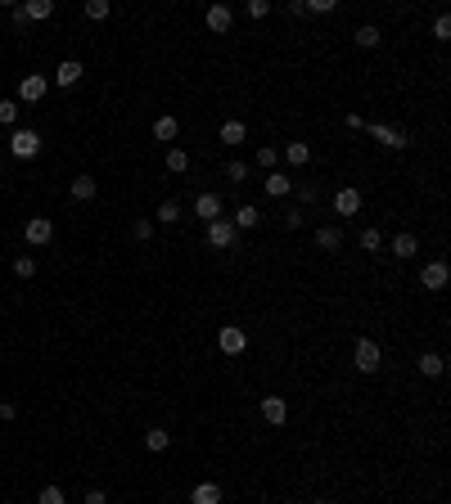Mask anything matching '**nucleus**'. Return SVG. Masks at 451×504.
I'll use <instances>...</instances> for the list:
<instances>
[{
	"mask_svg": "<svg viewBox=\"0 0 451 504\" xmlns=\"http://www.w3.org/2000/svg\"><path fill=\"white\" fill-rule=\"evenodd\" d=\"M9 153L18 158V163H28V158L41 153V131H32V127H18L14 135H9Z\"/></svg>",
	"mask_w": 451,
	"mask_h": 504,
	"instance_id": "f257e3e1",
	"label": "nucleus"
},
{
	"mask_svg": "<svg viewBox=\"0 0 451 504\" xmlns=\"http://www.w3.org/2000/svg\"><path fill=\"white\" fill-rule=\"evenodd\" d=\"M352 365H357L361 374H375V370L384 365V351H379V342H375V338H361L357 347H352Z\"/></svg>",
	"mask_w": 451,
	"mask_h": 504,
	"instance_id": "f03ea898",
	"label": "nucleus"
},
{
	"mask_svg": "<svg viewBox=\"0 0 451 504\" xmlns=\"http://www.w3.org/2000/svg\"><path fill=\"white\" fill-rule=\"evenodd\" d=\"M365 131H370L375 140L384 144V149H406V144H411V135L401 131V127H384V122H365Z\"/></svg>",
	"mask_w": 451,
	"mask_h": 504,
	"instance_id": "7ed1b4c3",
	"label": "nucleus"
},
{
	"mask_svg": "<svg viewBox=\"0 0 451 504\" xmlns=\"http://www.w3.org/2000/svg\"><path fill=\"white\" fill-rule=\"evenodd\" d=\"M447 279H451L447 262H424V266H420V288H429V293H443V288H447Z\"/></svg>",
	"mask_w": 451,
	"mask_h": 504,
	"instance_id": "20e7f679",
	"label": "nucleus"
},
{
	"mask_svg": "<svg viewBox=\"0 0 451 504\" xmlns=\"http://www.w3.org/2000/svg\"><path fill=\"white\" fill-rule=\"evenodd\" d=\"M217 347H222V356H244L249 351V334H244L239 324H226L222 334H217Z\"/></svg>",
	"mask_w": 451,
	"mask_h": 504,
	"instance_id": "39448f33",
	"label": "nucleus"
},
{
	"mask_svg": "<svg viewBox=\"0 0 451 504\" xmlns=\"http://www.w3.org/2000/svg\"><path fill=\"white\" fill-rule=\"evenodd\" d=\"M45 90H50V81H45L41 72H28V77L18 81V104H41Z\"/></svg>",
	"mask_w": 451,
	"mask_h": 504,
	"instance_id": "423d86ee",
	"label": "nucleus"
},
{
	"mask_svg": "<svg viewBox=\"0 0 451 504\" xmlns=\"http://www.w3.org/2000/svg\"><path fill=\"white\" fill-rule=\"evenodd\" d=\"M23 239H28L32 248H45V243L55 239V225H50V216H28V225H23Z\"/></svg>",
	"mask_w": 451,
	"mask_h": 504,
	"instance_id": "0eeeda50",
	"label": "nucleus"
},
{
	"mask_svg": "<svg viewBox=\"0 0 451 504\" xmlns=\"http://www.w3.org/2000/svg\"><path fill=\"white\" fill-rule=\"evenodd\" d=\"M262 419L271 428H285L289 423V401L285 397H262Z\"/></svg>",
	"mask_w": 451,
	"mask_h": 504,
	"instance_id": "6e6552de",
	"label": "nucleus"
},
{
	"mask_svg": "<svg viewBox=\"0 0 451 504\" xmlns=\"http://www.w3.org/2000/svg\"><path fill=\"white\" fill-rule=\"evenodd\" d=\"M235 235H239V230L230 225L226 216H217V221H208V243H212V248H230V243H235Z\"/></svg>",
	"mask_w": 451,
	"mask_h": 504,
	"instance_id": "1a4fd4ad",
	"label": "nucleus"
},
{
	"mask_svg": "<svg viewBox=\"0 0 451 504\" xmlns=\"http://www.w3.org/2000/svg\"><path fill=\"white\" fill-rule=\"evenodd\" d=\"M194 216H203V225H208V221H217L222 216V194H194Z\"/></svg>",
	"mask_w": 451,
	"mask_h": 504,
	"instance_id": "9d476101",
	"label": "nucleus"
},
{
	"mask_svg": "<svg viewBox=\"0 0 451 504\" xmlns=\"http://www.w3.org/2000/svg\"><path fill=\"white\" fill-rule=\"evenodd\" d=\"M262 189L271 194V199H289V194H294V176H289V171H266Z\"/></svg>",
	"mask_w": 451,
	"mask_h": 504,
	"instance_id": "9b49d317",
	"label": "nucleus"
},
{
	"mask_svg": "<svg viewBox=\"0 0 451 504\" xmlns=\"http://www.w3.org/2000/svg\"><path fill=\"white\" fill-rule=\"evenodd\" d=\"M334 212L338 216H357L361 212V189L357 185H343V189L334 194Z\"/></svg>",
	"mask_w": 451,
	"mask_h": 504,
	"instance_id": "f8f14e48",
	"label": "nucleus"
},
{
	"mask_svg": "<svg viewBox=\"0 0 451 504\" xmlns=\"http://www.w3.org/2000/svg\"><path fill=\"white\" fill-rule=\"evenodd\" d=\"M388 252H393V257H397V262H411V257H416V252H420V239H416V235H411V230H401V235H397L393 243H388Z\"/></svg>",
	"mask_w": 451,
	"mask_h": 504,
	"instance_id": "ddd939ff",
	"label": "nucleus"
},
{
	"mask_svg": "<svg viewBox=\"0 0 451 504\" xmlns=\"http://www.w3.org/2000/svg\"><path fill=\"white\" fill-rule=\"evenodd\" d=\"M81 72H86V68H81V59H64V64L55 68V86H64V90H68V86L81 81Z\"/></svg>",
	"mask_w": 451,
	"mask_h": 504,
	"instance_id": "4468645a",
	"label": "nucleus"
},
{
	"mask_svg": "<svg viewBox=\"0 0 451 504\" xmlns=\"http://www.w3.org/2000/svg\"><path fill=\"white\" fill-rule=\"evenodd\" d=\"M235 28V9L230 5H208V32H230Z\"/></svg>",
	"mask_w": 451,
	"mask_h": 504,
	"instance_id": "2eb2a0df",
	"label": "nucleus"
},
{
	"mask_svg": "<svg viewBox=\"0 0 451 504\" xmlns=\"http://www.w3.org/2000/svg\"><path fill=\"white\" fill-rule=\"evenodd\" d=\"M176 135H181V122H176L172 113H167V117H158V122H154V140H158V144H172V140H176Z\"/></svg>",
	"mask_w": 451,
	"mask_h": 504,
	"instance_id": "dca6fc26",
	"label": "nucleus"
},
{
	"mask_svg": "<svg viewBox=\"0 0 451 504\" xmlns=\"http://www.w3.org/2000/svg\"><path fill=\"white\" fill-rule=\"evenodd\" d=\"M258 221H262L258 207H253V203H239V207H235V216H230V225H235V230H253Z\"/></svg>",
	"mask_w": 451,
	"mask_h": 504,
	"instance_id": "f3484780",
	"label": "nucleus"
},
{
	"mask_svg": "<svg viewBox=\"0 0 451 504\" xmlns=\"http://www.w3.org/2000/svg\"><path fill=\"white\" fill-rule=\"evenodd\" d=\"M285 163H289V167H307V163H312V144L289 140V144H285Z\"/></svg>",
	"mask_w": 451,
	"mask_h": 504,
	"instance_id": "a211bd4d",
	"label": "nucleus"
},
{
	"mask_svg": "<svg viewBox=\"0 0 451 504\" xmlns=\"http://www.w3.org/2000/svg\"><path fill=\"white\" fill-rule=\"evenodd\" d=\"M190 504H222V486H217V482H199L190 491Z\"/></svg>",
	"mask_w": 451,
	"mask_h": 504,
	"instance_id": "6ab92c4d",
	"label": "nucleus"
},
{
	"mask_svg": "<svg viewBox=\"0 0 451 504\" xmlns=\"http://www.w3.org/2000/svg\"><path fill=\"white\" fill-rule=\"evenodd\" d=\"M95 194H100V180H95V176H77V180H72V199H77V203H91Z\"/></svg>",
	"mask_w": 451,
	"mask_h": 504,
	"instance_id": "aec40b11",
	"label": "nucleus"
},
{
	"mask_svg": "<svg viewBox=\"0 0 451 504\" xmlns=\"http://www.w3.org/2000/svg\"><path fill=\"white\" fill-rule=\"evenodd\" d=\"M163 163H167V171H172V176H185V171H190V153L176 149V144H167V158H163Z\"/></svg>",
	"mask_w": 451,
	"mask_h": 504,
	"instance_id": "412c9836",
	"label": "nucleus"
},
{
	"mask_svg": "<svg viewBox=\"0 0 451 504\" xmlns=\"http://www.w3.org/2000/svg\"><path fill=\"white\" fill-rule=\"evenodd\" d=\"M244 140H249V127H244L239 117L222 122V144H244Z\"/></svg>",
	"mask_w": 451,
	"mask_h": 504,
	"instance_id": "4be33fe9",
	"label": "nucleus"
},
{
	"mask_svg": "<svg viewBox=\"0 0 451 504\" xmlns=\"http://www.w3.org/2000/svg\"><path fill=\"white\" fill-rule=\"evenodd\" d=\"M416 365H420V374H424V378H438V374L447 370V361H443V356H438V351H424Z\"/></svg>",
	"mask_w": 451,
	"mask_h": 504,
	"instance_id": "5701e85b",
	"label": "nucleus"
},
{
	"mask_svg": "<svg viewBox=\"0 0 451 504\" xmlns=\"http://www.w3.org/2000/svg\"><path fill=\"white\" fill-rule=\"evenodd\" d=\"M23 14H28V23H45L55 14V5L50 0H28V5H23Z\"/></svg>",
	"mask_w": 451,
	"mask_h": 504,
	"instance_id": "b1692460",
	"label": "nucleus"
},
{
	"mask_svg": "<svg viewBox=\"0 0 451 504\" xmlns=\"http://www.w3.org/2000/svg\"><path fill=\"white\" fill-rule=\"evenodd\" d=\"M316 243H321L325 252H334L338 243H343V230H338V225H321V230H316Z\"/></svg>",
	"mask_w": 451,
	"mask_h": 504,
	"instance_id": "393cba45",
	"label": "nucleus"
},
{
	"mask_svg": "<svg viewBox=\"0 0 451 504\" xmlns=\"http://www.w3.org/2000/svg\"><path fill=\"white\" fill-rule=\"evenodd\" d=\"M144 446H149L154 455H163L167 446H172V433H167V428H149V433H144Z\"/></svg>",
	"mask_w": 451,
	"mask_h": 504,
	"instance_id": "a878e982",
	"label": "nucleus"
},
{
	"mask_svg": "<svg viewBox=\"0 0 451 504\" xmlns=\"http://www.w3.org/2000/svg\"><path fill=\"white\" fill-rule=\"evenodd\" d=\"M154 221H163V225H176V221H181V203H176V199H163V203H158V212H154Z\"/></svg>",
	"mask_w": 451,
	"mask_h": 504,
	"instance_id": "bb28decb",
	"label": "nucleus"
},
{
	"mask_svg": "<svg viewBox=\"0 0 451 504\" xmlns=\"http://www.w3.org/2000/svg\"><path fill=\"white\" fill-rule=\"evenodd\" d=\"M352 41H357L361 50H375V45H379V28H375V23H365V28L352 32Z\"/></svg>",
	"mask_w": 451,
	"mask_h": 504,
	"instance_id": "cd10ccee",
	"label": "nucleus"
},
{
	"mask_svg": "<svg viewBox=\"0 0 451 504\" xmlns=\"http://www.w3.org/2000/svg\"><path fill=\"white\" fill-rule=\"evenodd\" d=\"M357 243H361V252H379V248H384V235H379L375 225H365L361 235H357Z\"/></svg>",
	"mask_w": 451,
	"mask_h": 504,
	"instance_id": "c85d7f7f",
	"label": "nucleus"
},
{
	"mask_svg": "<svg viewBox=\"0 0 451 504\" xmlns=\"http://www.w3.org/2000/svg\"><path fill=\"white\" fill-rule=\"evenodd\" d=\"M81 14H86L91 23H104L108 14H113V5H108V0H86V9H81Z\"/></svg>",
	"mask_w": 451,
	"mask_h": 504,
	"instance_id": "c756f323",
	"label": "nucleus"
},
{
	"mask_svg": "<svg viewBox=\"0 0 451 504\" xmlns=\"http://www.w3.org/2000/svg\"><path fill=\"white\" fill-rule=\"evenodd\" d=\"M275 163H280V149H275V144H262V149H258V167L275 171Z\"/></svg>",
	"mask_w": 451,
	"mask_h": 504,
	"instance_id": "7c9ffc66",
	"label": "nucleus"
},
{
	"mask_svg": "<svg viewBox=\"0 0 451 504\" xmlns=\"http://www.w3.org/2000/svg\"><path fill=\"white\" fill-rule=\"evenodd\" d=\"M14 275H18V279H32V275H36V257H28V252L14 257Z\"/></svg>",
	"mask_w": 451,
	"mask_h": 504,
	"instance_id": "2f4dec72",
	"label": "nucleus"
},
{
	"mask_svg": "<svg viewBox=\"0 0 451 504\" xmlns=\"http://www.w3.org/2000/svg\"><path fill=\"white\" fill-rule=\"evenodd\" d=\"M18 122V100H0V127H14Z\"/></svg>",
	"mask_w": 451,
	"mask_h": 504,
	"instance_id": "473e14b6",
	"label": "nucleus"
},
{
	"mask_svg": "<svg viewBox=\"0 0 451 504\" xmlns=\"http://www.w3.org/2000/svg\"><path fill=\"white\" fill-rule=\"evenodd\" d=\"M131 239H136V243H149V239H154V221H136V225H131Z\"/></svg>",
	"mask_w": 451,
	"mask_h": 504,
	"instance_id": "72a5a7b5",
	"label": "nucleus"
},
{
	"mask_svg": "<svg viewBox=\"0 0 451 504\" xmlns=\"http://www.w3.org/2000/svg\"><path fill=\"white\" fill-rule=\"evenodd\" d=\"M302 9H307V14H334V0H302Z\"/></svg>",
	"mask_w": 451,
	"mask_h": 504,
	"instance_id": "f704fd0d",
	"label": "nucleus"
},
{
	"mask_svg": "<svg viewBox=\"0 0 451 504\" xmlns=\"http://www.w3.org/2000/svg\"><path fill=\"white\" fill-rule=\"evenodd\" d=\"M294 199H298L302 207H307V203H316V199H321V189H316V185H294Z\"/></svg>",
	"mask_w": 451,
	"mask_h": 504,
	"instance_id": "c9c22d12",
	"label": "nucleus"
},
{
	"mask_svg": "<svg viewBox=\"0 0 451 504\" xmlns=\"http://www.w3.org/2000/svg\"><path fill=\"white\" fill-rule=\"evenodd\" d=\"M226 176L235 180V185H244V180H249V163H226Z\"/></svg>",
	"mask_w": 451,
	"mask_h": 504,
	"instance_id": "e433bc0d",
	"label": "nucleus"
},
{
	"mask_svg": "<svg viewBox=\"0 0 451 504\" xmlns=\"http://www.w3.org/2000/svg\"><path fill=\"white\" fill-rule=\"evenodd\" d=\"M36 504H64V486H45L41 496H36Z\"/></svg>",
	"mask_w": 451,
	"mask_h": 504,
	"instance_id": "4c0bfd02",
	"label": "nucleus"
},
{
	"mask_svg": "<svg viewBox=\"0 0 451 504\" xmlns=\"http://www.w3.org/2000/svg\"><path fill=\"white\" fill-rule=\"evenodd\" d=\"M244 14H249V18H266V14H271V5H266V0H249Z\"/></svg>",
	"mask_w": 451,
	"mask_h": 504,
	"instance_id": "58836bf2",
	"label": "nucleus"
},
{
	"mask_svg": "<svg viewBox=\"0 0 451 504\" xmlns=\"http://www.w3.org/2000/svg\"><path fill=\"white\" fill-rule=\"evenodd\" d=\"M433 36H438V41H447V36H451V18H447V14L433 18Z\"/></svg>",
	"mask_w": 451,
	"mask_h": 504,
	"instance_id": "ea45409f",
	"label": "nucleus"
},
{
	"mask_svg": "<svg viewBox=\"0 0 451 504\" xmlns=\"http://www.w3.org/2000/svg\"><path fill=\"white\" fill-rule=\"evenodd\" d=\"M302 221H307V216H302V207H289V216H285V225H289V230H298V225H302Z\"/></svg>",
	"mask_w": 451,
	"mask_h": 504,
	"instance_id": "a19ab883",
	"label": "nucleus"
},
{
	"mask_svg": "<svg viewBox=\"0 0 451 504\" xmlns=\"http://www.w3.org/2000/svg\"><path fill=\"white\" fill-rule=\"evenodd\" d=\"M9 18H14V28H28V14H23V5L9 9Z\"/></svg>",
	"mask_w": 451,
	"mask_h": 504,
	"instance_id": "79ce46f5",
	"label": "nucleus"
},
{
	"mask_svg": "<svg viewBox=\"0 0 451 504\" xmlns=\"http://www.w3.org/2000/svg\"><path fill=\"white\" fill-rule=\"evenodd\" d=\"M81 504H108V496H104V491H86V500H81Z\"/></svg>",
	"mask_w": 451,
	"mask_h": 504,
	"instance_id": "37998d69",
	"label": "nucleus"
},
{
	"mask_svg": "<svg viewBox=\"0 0 451 504\" xmlns=\"http://www.w3.org/2000/svg\"><path fill=\"white\" fill-rule=\"evenodd\" d=\"M14 414H18V410H14V405H9V401H0V419H5V423H9V419H14Z\"/></svg>",
	"mask_w": 451,
	"mask_h": 504,
	"instance_id": "c03bdc74",
	"label": "nucleus"
},
{
	"mask_svg": "<svg viewBox=\"0 0 451 504\" xmlns=\"http://www.w3.org/2000/svg\"><path fill=\"white\" fill-rule=\"evenodd\" d=\"M312 504H325V500H312Z\"/></svg>",
	"mask_w": 451,
	"mask_h": 504,
	"instance_id": "a18cd8bd",
	"label": "nucleus"
}]
</instances>
